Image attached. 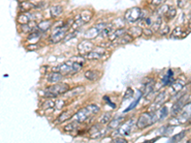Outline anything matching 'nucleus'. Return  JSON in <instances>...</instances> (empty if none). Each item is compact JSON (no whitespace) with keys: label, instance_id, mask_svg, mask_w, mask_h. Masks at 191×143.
Wrapping results in <instances>:
<instances>
[{"label":"nucleus","instance_id":"nucleus-1","mask_svg":"<svg viewBox=\"0 0 191 143\" xmlns=\"http://www.w3.org/2000/svg\"><path fill=\"white\" fill-rule=\"evenodd\" d=\"M84 59L81 56H75L72 57V59L66 61L65 63L54 67L52 70L53 72H59L63 75H74L77 72H80L84 65Z\"/></svg>","mask_w":191,"mask_h":143},{"label":"nucleus","instance_id":"nucleus-2","mask_svg":"<svg viewBox=\"0 0 191 143\" xmlns=\"http://www.w3.org/2000/svg\"><path fill=\"white\" fill-rule=\"evenodd\" d=\"M70 91V87L66 83H55L54 85L48 87L45 90L44 95L45 97H56L60 95L67 94Z\"/></svg>","mask_w":191,"mask_h":143},{"label":"nucleus","instance_id":"nucleus-3","mask_svg":"<svg viewBox=\"0 0 191 143\" xmlns=\"http://www.w3.org/2000/svg\"><path fill=\"white\" fill-rule=\"evenodd\" d=\"M100 112V107L96 104H90V105L80 109V111L76 114V120L77 122H84L86 121L92 115H94Z\"/></svg>","mask_w":191,"mask_h":143},{"label":"nucleus","instance_id":"nucleus-4","mask_svg":"<svg viewBox=\"0 0 191 143\" xmlns=\"http://www.w3.org/2000/svg\"><path fill=\"white\" fill-rule=\"evenodd\" d=\"M92 17H93V12L89 10H84L82 11L80 15H77L75 18H74V22L71 26L70 32L72 31H77L78 28H80L81 26H83L84 24H86L87 22H89Z\"/></svg>","mask_w":191,"mask_h":143},{"label":"nucleus","instance_id":"nucleus-5","mask_svg":"<svg viewBox=\"0 0 191 143\" xmlns=\"http://www.w3.org/2000/svg\"><path fill=\"white\" fill-rule=\"evenodd\" d=\"M157 121H159V119H158L156 112H145L142 114V115L138 119L137 126L140 129H143L154 124Z\"/></svg>","mask_w":191,"mask_h":143},{"label":"nucleus","instance_id":"nucleus-6","mask_svg":"<svg viewBox=\"0 0 191 143\" xmlns=\"http://www.w3.org/2000/svg\"><path fill=\"white\" fill-rule=\"evenodd\" d=\"M142 17V11L139 7H134V8H130L126 11V12L124 14V19L125 21L128 23H136L139 20H141Z\"/></svg>","mask_w":191,"mask_h":143},{"label":"nucleus","instance_id":"nucleus-7","mask_svg":"<svg viewBox=\"0 0 191 143\" xmlns=\"http://www.w3.org/2000/svg\"><path fill=\"white\" fill-rule=\"evenodd\" d=\"M107 25H108L107 23H103V22L97 23V25L93 26L91 29H89L88 31L85 32V34H84L85 37H86L87 39H92V38L97 37V35H100L101 34V32L106 28Z\"/></svg>","mask_w":191,"mask_h":143},{"label":"nucleus","instance_id":"nucleus-8","mask_svg":"<svg viewBox=\"0 0 191 143\" xmlns=\"http://www.w3.org/2000/svg\"><path fill=\"white\" fill-rule=\"evenodd\" d=\"M189 98V95H182L180 98H178V100L176 101V103L174 104V105L172 106V108H171V115L176 116L180 114V112L182 111V109L183 108V106L186 105L187 100Z\"/></svg>","mask_w":191,"mask_h":143},{"label":"nucleus","instance_id":"nucleus-9","mask_svg":"<svg viewBox=\"0 0 191 143\" xmlns=\"http://www.w3.org/2000/svg\"><path fill=\"white\" fill-rule=\"evenodd\" d=\"M104 54H105L104 48L101 46H97V47H96V49H93L91 52H89L88 54L83 55V57L86 58L88 60H97V59L102 58Z\"/></svg>","mask_w":191,"mask_h":143},{"label":"nucleus","instance_id":"nucleus-10","mask_svg":"<svg viewBox=\"0 0 191 143\" xmlns=\"http://www.w3.org/2000/svg\"><path fill=\"white\" fill-rule=\"evenodd\" d=\"M166 99V93L162 92L157 95L154 102L151 104V106L148 108V112H156L158 111L162 105V103Z\"/></svg>","mask_w":191,"mask_h":143},{"label":"nucleus","instance_id":"nucleus-11","mask_svg":"<svg viewBox=\"0 0 191 143\" xmlns=\"http://www.w3.org/2000/svg\"><path fill=\"white\" fill-rule=\"evenodd\" d=\"M95 48V45L92 43L90 40L88 39H84L82 40L80 44L77 45V50L78 53L80 54V55H85L86 54H88L89 52H91Z\"/></svg>","mask_w":191,"mask_h":143},{"label":"nucleus","instance_id":"nucleus-12","mask_svg":"<svg viewBox=\"0 0 191 143\" xmlns=\"http://www.w3.org/2000/svg\"><path fill=\"white\" fill-rule=\"evenodd\" d=\"M134 119L131 118L129 120H127L125 123H123L122 125L120 126V129H118V133H120L121 135L123 136H126L129 135L130 133L132 132L133 127H134Z\"/></svg>","mask_w":191,"mask_h":143},{"label":"nucleus","instance_id":"nucleus-13","mask_svg":"<svg viewBox=\"0 0 191 143\" xmlns=\"http://www.w3.org/2000/svg\"><path fill=\"white\" fill-rule=\"evenodd\" d=\"M190 118H191V102L188 104H186V105L183 106L178 119H179L180 123L182 124V123L186 122Z\"/></svg>","mask_w":191,"mask_h":143},{"label":"nucleus","instance_id":"nucleus-14","mask_svg":"<svg viewBox=\"0 0 191 143\" xmlns=\"http://www.w3.org/2000/svg\"><path fill=\"white\" fill-rule=\"evenodd\" d=\"M191 31H183L182 27H176L172 34H171V38H174V39H180V38H184Z\"/></svg>","mask_w":191,"mask_h":143},{"label":"nucleus","instance_id":"nucleus-15","mask_svg":"<svg viewBox=\"0 0 191 143\" xmlns=\"http://www.w3.org/2000/svg\"><path fill=\"white\" fill-rule=\"evenodd\" d=\"M184 86H186V81H183L182 79L175 80L172 84H171V94L176 95L178 93H180Z\"/></svg>","mask_w":191,"mask_h":143},{"label":"nucleus","instance_id":"nucleus-16","mask_svg":"<svg viewBox=\"0 0 191 143\" xmlns=\"http://www.w3.org/2000/svg\"><path fill=\"white\" fill-rule=\"evenodd\" d=\"M63 78V75L60 74L59 72H53L47 76V81L49 83H58L61 81Z\"/></svg>","mask_w":191,"mask_h":143},{"label":"nucleus","instance_id":"nucleus-17","mask_svg":"<svg viewBox=\"0 0 191 143\" xmlns=\"http://www.w3.org/2000/svg\"><path fill=\"white\" fill-rule=\"evenodd\" d=\"M63 12V8L60 5H54L50 9V15L52 18H57L59 17Z\"/></svg>","mask_w":191,"mask_h":143},{"label":"nucleus","instance_id":"nucleus-18","mask_svg":"<svg viewBox=\"0 0 191 143\" xmlns=\"http://www.w3.org/2000/svg\"><path fill=\"white\" fill-rule=\"evenodd\" d=\"M173 75H174V73H173V71L169 69L167 71V73L166 75H164V77L162 78V85L163 86H167V85H171L175 80L173 78Z\"/></svg>","mask_w":191,"mask_h":143},{"label":"nucleus","instance_id":"nucleus-19","mask_svg":"<svg viewBox=\"0 0 191 143\" xmlns=\"http://www.w3.org/2000/svg\"><path fill=\"white\" fill-rule=\"evenodd\" d=\"M127 34L130 35L133 38H137L142 35V29L140 26H134V27H131L127 30Z\"/></svg>","mask_w":191,"mask_h":143},{"label":"nucleus","instance_id":"nucleus-20","mask_svg":"<svg viewBox=\"0 0 191 143\" xmlns=\"http://www.w3.org/2000/svg\"><path fill=\"white\" fill-rule=\"evenodd\" d=\"M126 32H127V31L125 30V29H123V28H121V29H116L108 37H109L110 41H114V40H117L118 38H120L121 36H122L124 34H126Z\"/></svg>","mask_w":191,"mask_h":143},{"label":"nucleus","instance_id":"nucleus-21","mask_svg":"<svg viewBox=\"0 0 191 143\" xmlns=\"http://www.w3.org/2000/svg\"><path fill=\"white\" fill-rule=\"evenodd\" d=\"M85 77L90 80V81H96L97 79L100 78L101 76V74L98 73L97 71H94V70H89V71H86L84 74Z\"/></svg>","mask_w":191,"mask_h":143},{"label":"nucleus","instance_id":"nucleus-22","mask_svg":"<svg viewBox=\"0 0 191 143\" xmlns=\"http://www.w3.org/2000/svg\"><path fill=\"white\" fill-rule=\"evenodd\" d=\"M52 24L53 23H52L51 20H41L37 24V29L40 32H44L46 31H48L52 27Z\"/></svg>","mask_w":191,"mask_h":143},{"label":"nucleus","instance_id":"nucleus-23","mask_svg":"<svg viewBox=\"0 0 191 143\" xmlns=\"http://www.w3.org/2000/svg\"><path fill=\"white\" fill-rule=\"evenodd\" d=\"M162 16H158L156 18V20L153 21L152 25L150 26V29L152 30L153 32H157L158 31H160L161 27H162Z\"/></svg>","mask_w":191,"mask_h":143},{"label":"nucleus","instance_id":"nucleus-24","mask_svg":"<svg viewBox=\"0 0 191 143\" xmlns=\"http://www.w3.org/2000/svg\"><path fill=\"white\" fill-rule=\"evenodd\" d=\"M74 115V113L72 111H65V112H62L60 115H59L58 118H57V122L61 123L65 120H68L70 119L71 118H73Z\"/></svg>","mask_w":191,"mask_h":143},{"label":"nucleus","instance_id":"nucleus-25","mask_svg":"<svg viewBox=\"0 0 191 143\" xmlns=\"http://www.w3.org/2000/svg\"><path fill=\"white\" fill-rule=\"evenodd\" d=\"M124 120V118L123 116H120V118H117L116 119H113L112 121L109 122V129H117L121 125V123L123 122Z\"/></svg>","mask_w":191,"mask_h":143},{"label":"nucleus","instance_id":"nucleus-26","mask_svg":"<svg viewBox=\"0 0 191 143\" xmlns=\"http://www.w3.org/2000/svg\"><path fill=\"white\" fill-rule=\"evenodd\" d=\"M156 114H157V116H158V119L163 120L168 115V109H167V107L163 106V107L160 108L158 111H156Z\"/></svg>","mask_w":191,"mask_h":143},{"label":"nucleus","instance_id":"nucleus-27","mask_svg":"<svg viewBox=\"0 0 191 143\" xmlns=\"http://www.w3.org/2000/svg\"><path fill=\"white\" fill-rule=\"evenodd\" d=\"M19 8H20V10H21L22 12H30L32 9H35V5L32 4L29 1H24V2H21V4L19 5Z\"/></svg>","mask_w":191,"mask_h":143},{"label":"nucleus","instance_id":"nucleus-28","mask_svg":"<svg viewBox=\"0 0 191 143\" xmlns=\"http://www.w3.org/2000/svg\"><path fill=\"white\" fill-rule=\"evenodd\" d=\"M101 134H102V131L101 130L98 125L92 127V129H91V138H98L100 136H101Z\"/></svg>","mask_w":191,"mask_h":143},{"label":"nucleus","instance_id":"nucleus-29","mask_svg":"<svg viewBox=\"0 0 191 143\" xmlns=\"http://www.w3.org/2000/svg\"><path fill=\"white\" fill-rule=\"evenodd\" d=\"M133 39H134V38L126 32V34H124L120 38H118L117 40H118V44H126V43H129V42H132Z\"/></svg>","mask_w":191,"mask_h":143},{"label":"nucleus","instance_id":"nucleus-30","mask_svg":"<svg viewBox=\"0 0 191 143\" xmlns=\"http://www.w3.org/2000/svg\"><path fill=\"white\" fill-rule=\"evenodd\" d=\"M176 15H177L176 9L174 7H171V6H170L169 9L166 12V14L164 15V17L167 19V21H169V20H172V19L176 16Z\"/></svg>","mask_w":191,"mask_h":143},{"label":"nucleus","instance_id":"nucleus-31","mask_svg":"<svg viewBox=\"0 0 191 143\" xmlns=\"http://www.w3.org/2000/svg\"><path fill=\"white\" fill-rule=\"evenodd\" d=\"M142 95H143V94H142V92H141V91H139V95H138L137 99H136L135 101H133L132 103H131V105H129V107H128L127 109H125L123 113H128L129 111H131V110H133V109L137 106V104L140 102V100H141V98H142Z\"/></svg>","mask_w":191,"mask_h":143},{"label":"nucleus","instance_id":"nucleus-32","mask_svg":"<svg viewBox=\"0 0 191 143\" xmlns=\"http://www.w3.org/2000/svg\"><path fill=\"white\" fill-rule=\"evenodd\" d=\"M152 23L153 21L151 18H142L139 25L142 29H145V28H150V26L152 25Z\"/></svg>","mask_w":191,"mask_h":143},{"label":"nucleus","instance_id":"nucleus-33","mask_svg":"<svg viewBox=\"0 0 191 143\" xmlns=\"http://www.w3.org/2000/svg\"><path fill=\"white\" fill-rule=\"evenodd\" d=\"M154 86H155V81L153 79H151L150 81H148L145 85H144V94L145 95L150 94L153 91Z\"/></svg>","mask_w":191,"mask_h":143},{"label":"nucleus","instance_id":"nucleus-34","mask_svg":"<svg viewBox=\"0 0 191 143\" xmlns=\"http://www.w3.org/2000/svg\"><path fill=\"white\" fill-rule=\"evenodd\" d=\"M78 123H80V122H77V120L74 121V122H72V123H70V124H68V125H66V126L64 127V131H65V132H67V133L74 132L75 130L77 128Z\"/></svg>","mask_w":191,"mask_h":143},{"label":"nucleus","instance_id":"nucleus-35","mask_svg":"<svg viewBox=\"0 0 191 143\" xmlns=\"http://www.w3.org/2000/svg\"><path fill=\"white\" fill-rule=\"evenodd\" d=\"M84 92V87H77L75 89H73V91H69L68 95L69 96H77V95H80V94H82Z\"/></svg>","mask_w":191,"mask_h":143},{"label":"nucleus","instance_id":"nucleus-36","mask_svg":"<svg viewBox=\"0 0 191 143\" xmlns=\"http://www.w3.org/2000/svg\"><path fill=\"white\" fill-rule=\"evenodd\" d=\"M170 6L168 5H161L160 7H158V10H157V15L158 16H162L166 14L167 10L169 9Z\"/></svg>","mask_w":191,"mask_h":143},{"label":"nucleus","instance_id":"nucleus-37","mask_svg":"<svg viewBox=\"0 0 191 143\" xmlns=\"http://www.w3.org/2000/svg\"><path fill=\"white\" fill-rule=\"evenodd\" d=\"M41 32H40L39 30H36V31H34V32H32L31 34H30V35L28 36V40H32V39H35V40L36 41L37 39H39V38H40V36H41Z\"/></svg>","mask_w":191,"mask_h":143},{"label":"nucleus","instance_id":"nucleus-38","mask_svg":"<svg viewBox=\"0 0 191 143\" xmlns=\"http://www.w3.org/2000/svg\"><path fill=\"white\" fill-rule=\"evenodd\" d=\"M186 131H182V132H181L179 134L175 135L174 136H172V138L170 139V141H172V142H179V141H181L184 138V136H186Z\"/></svg>","mask_w":191,"mask_h":143},{"label":"nucleus","instance_id":"nucleus-39","mask_svg":"<svg viewBox=\"0 0 191 143\" xmlns=\"http://www.w3.org/2000/svg\"><path fill=\"white\" fill-rule=\"evenodd\" d=\"M111 118H112L111 113H105V114L101 116V118L100 122L101 123V124H107V123L110 122Z\"/></svg>","mask_w":191,"mask_h":143},{"label":"nucleus","instance_id":"nucleus-40","mask_svg":"<svg viewBox=\"0 0 191 143\" xmlns=\"http://www.w3.org/2000/svg\"><path fill=\"white\" fill-rule=\"evenodd\" d=\"M113 24V26L115 27V29H121V28H124V24H125V19L124 20H122V19H116V20L112 23Z\"/></svg>","mask_w":191,"mask_h":143},{"label":"nucleus","instance_id":"nucleus-41","mask_svg":"<svg viewBox=\"0 0 191 143\" xmlns=\"http://www.w3.org/2000/svg\"><path fill=\"white\" fill-rule=\"evenodd\" d=\"M56 105H55V102L53 101V100H47V101H45L43 104H42V108L44 110H48V109H52V108H54Z\"/></svg>","mask_w":191,"mask_h":143},{"label":"nucleus","instance_id":"nucleus-42","mask_svg":"<svg viewBox=\"0 0 191 143\" xmlns=\"http://www.w3.org/2000/svg\"><path fill=\"white\" fill-rule=\"evenodd\" d=\"M134 95V91L131 89V88H128L126 90V92H125L124 94V97H123V100H127V99H130L132 98Z\"/></svg>","mask_w":191,"mask_h":143},{"label":"nucleus","instance_id":"nucleus-43","mask_svg":"<svg viewBox=\"0 0 191 143\" xmlns=\"http://www.w3.org/2000/svg\"><path fill=\"white\" fill-rule=\"evenodd\" d=\"M169 32H170L169 26L168 25H165L164 27H161V29H160V35H166L169 34Z\"/></svg>","mask_w":191,"mask_h":143},{"label":"nucleus","instance_id":"nucleus-44","mask_svg":"<svg viewBox=\"0 0 191 143\" xmlns=\"http://www.w3.org/2000/svg\"><path fill=\"white\" fill-rule=\"evenodd\" d=\"M77 35V31H72L70 34L66 35V36H65V38H64V41H69L70 39H72V38H74Z\"/></svg>","mask_w":191,"mask_h":143},{"label":"nucleus","instance_id":"nucleus-45","mask_svg":"<svg viewBox=\"0 0 191 143\" xmlns=\"http://www.w3.org/2000/svg\"><path fill=\"white\" fill-rule=\"evenodd\" d=\"M164 2H165V0H151V4L155 7H160Z\"/></svg>","mask_w":191,"mask_h":143},{"label":"nucleus","instance_id":"nucleus-46","mask_svg":"<svg viewBox=\"0 0 191 143\" xmlns=\"http://www.w3.org/2000/svg\"><path fill=\"white\" fill-rule=\"evenodd\" d=\"M38 48H39V46L36 43H31L30 45H28V46H27V49L29 51H35V50H37Z\"/></svg>","mask_w":191,"mask_h":143},{"label":"nucleus","instance_id":"nucleus-47","mask_svg":"<svg viewBox=\"0 0 191 143\" xmlns=\"http://www.w3.org/2000/svg\"><path fill=\"white\" fill-rule=\"evenodd\" d=\"M142 34L147 35V36H150V35H152L154 32H152V30H151L150 28H145V29H142Z\"/></svg>","mask_w":191,"mask_h":143},{"label":"nucleus","instance_id":"nucleus-48","mask_svg":"<svg viewBox=\"0 0 191 143\" xmlns=\"http://www.w3.org/2000/svg\"><path fill=\"white\" fill-rule=\"evenodd\" d=\"M103 99H104L105 101H106L108 105H109V106H111L113 109H115V108H116V105H115V104L110 100V98H109V97H108L107 95H105V96L103 97Z\"/></svg>","mask_w":191,"mask_h":143},{"label":"nucleus","instance_id":"nucleus-49","mask_svg":"<svg viewBox=\"0 0 191 143\" xmlns=\"http://www.w3.org/2000/svg\"><path fill=\"white\" fill-rule=\"evenodd\" d=\"M64 104H65L64 100H62V99H58V100L56 101V109H61V108L64 106Z\"/></svg>","mask_w":191,"mask_h":143},{"label":"nucleus","instance_id":"nucleus-50","mask_svg":"<svg viewBox=\"0 0 191 143\" xmlns=\"http://www.w3.org/2000/svg\"><path fill=\"white\" fill-rule=\"evenodd\" d=\"M177 5L179 8H183L186 5V0H177Z\"/></svg>","mask_w":191,"mask_h":143},{"label":"nucleus","instance_id":"nucleus-51","mask_svg":"<svg viewBox=\"0 0 191 143\" xmlns=\"http://www.w3.org/2000/svg\"><path fill=\"white\" fill-rule=\"evenodd\" d=\"M113 142H116V143H126L127 142V140L126 139H124V138H115L114 140H113Z\"/></svg>","mask_w":191,"mask_h":143},{"label":"nucleus","instance_id":"nucleus-52","mask_svg":"<svg viewBox=\"0 0 191 143\" xmlns=\"http://www.w3.org/2000/svg\"><path fill=\"white\" fill-rule=\"evenodd\" d=\"M188 30H190V31H191V17H190L189 21H188Z\"/></svg>","mask_w":191,"mask_h":143},{"label":"nucleus","instance_id":"nucleus-53","mask_svg":"<svg viewBox=\"0 0 191 143\" xmlns=\"http://www.w3.org/2000/svg\"><path fill=\"white\" fill-rule=\"evenodd\" d=\"M188 143H191V139H189V140H188Z\"/></svg>","mask_w":191,"mask_h":143},{"label":"nucleus","instance_id":"nucleus-54","mask_svg":"<svg viewBox=\"0 0 191 143\" xmlns=\"http://www.w3.org/2000/svg\"><path fill=\"white\" fill-rule=\"evenodd\" d=\"M189 123H190V124H191V118H190V120H189Z\"/></svg>","mask_w":191,"mask_h":143}]
</instances>
